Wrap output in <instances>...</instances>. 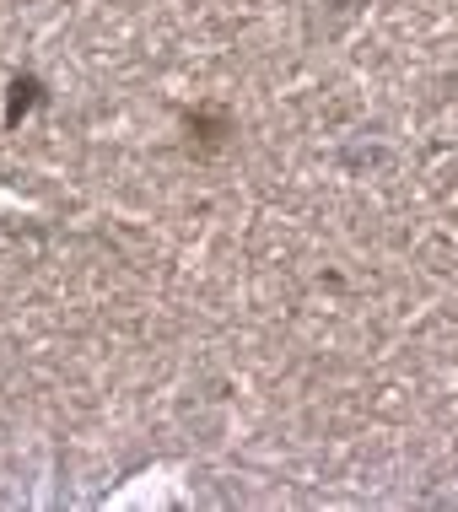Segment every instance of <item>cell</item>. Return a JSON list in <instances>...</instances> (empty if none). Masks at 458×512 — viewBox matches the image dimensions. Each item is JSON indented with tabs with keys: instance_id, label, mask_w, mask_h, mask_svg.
<instances>
[]
</instances>
